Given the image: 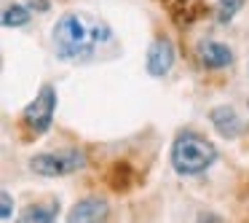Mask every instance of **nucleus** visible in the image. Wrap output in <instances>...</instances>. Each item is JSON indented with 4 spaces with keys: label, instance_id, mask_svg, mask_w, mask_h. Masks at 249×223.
Listing matches in <instances>:
<instances>
[{
    "label": "nucleus",
    "instance_id": "obj_3",
    "mask_svg": "<svg viewBox=\"0 0 249 223\" xmlns=\"http://www.w3.org/2000/svg\"><path fill=\"white\" fill-rule=\"evenodd\" d=\"M83 167H86V153L78 151V148L38 153V156L30 159V169L40 178H65V175H72Z\"/></svg>",
    "mask_w": 249,
    "mask_h": 223
},
{
    "label": "nucleus",
    "instance_id": "obj_4",
    "mask_svg": "<svg viewBox=\"0 0 249 223\" xmlns=\"http://www.w3.org/2000/svg\"><path fill=\"white\" fill-rule=\"evenodd\" d=\"M56 86L54 83H43L38 89L33 102H27V108L22 110V124L35 135H46L54 124V113H56Z\"/></svg>",
    "mask_w": 249,
    "mask_h": 223
},
{
    "label": "nucleus",
    "instance_id": "obj_10",
    "mask_svg": "<svg viewBox=\"0 0 249 223\" xmlns=\"http://www.w3.org/2000/svg\"><path fill=\"white\" fill-rule=\"evenodd\" d=\"M30 17H33V8L22 6V3H14V6H8L6 11H3V27H8V30L24 27V24L30 22Z\"/></svg>",
    "mask_w": 249,
    "mask_h": 223
},
{
    "label": "nucleus",
    "instance_id": "obj_6",
    "mask_svg": "<svg viewBox=\"0 0 249 223\" xmlns=\"http://www.w3.org/2000/svg\"><path fill=\"white\" fill-rule=\"evenodd\" d=\"M110 215V204L102 196H83L67 212V223H99Z\"/></svg>",
    "mask_w": 249,
    "mask_h": 223
},
{
    "label": "nucleus",
    "instance_id": "obj_13",
    "mask_svg": "<svg viewBox=\"0 0 249 223\" xmlns=\"http://www.w3.org/2000/svg\"><path fill=\"white\" fill-rule=\"evenodd\" d=\"M27 6L33 8V11H40V14H43V11H49L51 3H49V0H27Z\"/></svg>",
    "mask_w": 249,
    "mask_h": 223
},
{
    "label": "nucleus",
    "instance_id": "obj_2",
    "mask_svg": "<svg viewBox=\"0 0 249 223\" xmlns=\"http://www.w3.org/2000/svg\"><path fill=\"white\" fill-rule=\"evenodd\" d=\"M169 162H172V169L182 178H193V175H201L217 162V148L212 140H206L204 135L193 129H182L177 132L172 142V151H169Z\"/></svg>",
    "mask_w": 249,
    "mask_h": 223
},
{
    "label": "nucleus",
    "instance_id": "obj_8",
    "mask_svg": "<svg viewBox=\"0 0 249 223\" xmlns=\"http://www.w3.org/2000/svg\"><path fill=\"white\" fill-rule=\"evenodd\" d=\"M198 60H201V65H204L206 70H222V67L233 65L236 54H233V49H231V46H225V43L204 41V43L198 46Z\"/></svg>",
    "mask_w": 249,
    "mask_h": 223
},
{
    "label": "nucleus",
    "instance_id": "obj_9",
    "mask_svg": "<svg viewBox=\"0 0 249 223\" xmlns=\"http://www.w3.org/2000/svg\"><path fill=\"white\" fill-rule=\"evenodd\" d=\"M59 218V202H49V204H33L19 215V221L24 223H54Z\"/></svg>",
    "mask_w": 249,
    "mask_h": 223
},
{
    "label": "nucleus",
    "instance_id": "obj_7",
    "mask_svg": "<svg viewBox=\"0 0 249 223\" xmlns=\"http://www.w3.org/2000/svg\"><path fill=\"white\" fill-rule=\"evenodd\" d=\"M209 121H212L217 135L225 137V140H236L244 132L241 116H238L236 108H231V105H214V108L209 110Z\"/></svg>",
    "mask_w": 249,
    "mask_h": 223
},
{
    "label": "nucleus",
    "instance_id": "obj_11",
    "mask_svg": "<svg viewBox=\"0 0 249 223\" xmlns=\"http://www.w3.org/2000/svg\"><path fill=\"white\" fill-rule=\"evenodd\" d=\"M244 3H247V0H217L214 19H217L220 24H231L233 19H236V14L244 8Z\"/></svg>",
    "mask_w": 249,
    "mask_h": 223
},
{
    "label": "nucleus",
    "instance_id": "obj_12",
    "mask_svg": "<svg viewBox=\"0 0 249 223\" xmlns=\"http://www.w3.org/2000/svg\"><path fill=\"white\" fill-rule=\"evenodd\" d=\"M0 202H3V207H0V218L3 221H11V215H14V196H11V191H0Z\"/></svg>",
    "mask_w": 249,
    "mask_h": 223
},
{
    "label": "nucleus",
    "instance_id": "obj_1",
    "mask_svg": "<svg viewBox=\"0 0 249 223\" xmlns=\"http://www.w3.org/2000/svg\"><path fill=\"white\" fill-rule=\"evenodd\" d=\"M51 43L62 62L86 65L115 43V33L91 11H65L51 27Z\"/></svg>",
    "mask_w": 249,
    "mask_h": 223
},
{
    "label": "nucleus",
    "instance_id": "obj_5",
    "mask_svg": "<svg viewBox=\"0 0 249 223\" xmlns=\"http://www.w3.org/2000/svg\"><path fill=\"white\" fill-rule=\"evenodd\" d=\"M174 57H177V51H174L172 38H166V35L153 38V43L147 46V57H145L147 76H153V78L169 76L172 67H174Z\"/></svg>",
    "mask_w": 249,
    "mask_h": 223
}]
</instances>
